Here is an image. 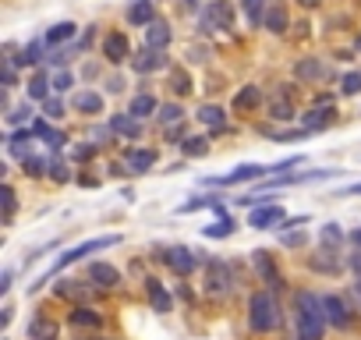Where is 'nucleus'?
<instances>
[{
  "label": "nucleus",
  "instance_id": "obj_32",
  "mask_svg": "<svg viewBox=\"0 0 361 340\" xmlns=\"http://www.w3.org/2000/svg\"><path fill=\"white\" fill-rule=\"evenodd\" d=\"M153 110H156V100L149 96V92H138V96L131 100V107H128V114H131V117H138V120H145Z\"/></svg>",
  "mask_w": 361,
  "mask_h": 340
},
{
  "label": "nucleus",
  "instance_id": "obj_10",
  "mask_svg": "<svg viewBox=\"0 0 361 340\" xmlns=\"http://www.w3.org/2000/svg\"><path fill=\"white\" fill-rule=\"evenodd\" d=\"M259 177H269V167L262 163H245V167H237L223 177H213L209 184H223V188H230V184H245V181H259Z\"/></svg>",
  "mask_w": 361,
  "mask_h": 340
},
{
  "label": "nucleus",
  "instance_id": "obj_21",
  "mask_svg": "<svg viewBox=\"0 0 361 340\" xmlns=\"http://www.w3.org/2000/svg\"><path fill=\"white\" fill-rule=\"evenodd\" d=\"M170 39H174V33H170L167 21H153V25L145 28V46H149V50H160V53H163V50L170 46Z\"/></svg>",
  "mask_w": 361,
  "mask_h": 340
},
{
  "label": "nucleus",
  "instance_id": "obj_15",
  "mask_svg": "<svg viewBox=\"0 0 361 340\" xmlns=\"http://www.w3.org/2000/svg\"><path fill=\"white\" fill-rule=\"evenodd\" d=\"M25 337L28 340H60V326L57 319H46V316H33L25 326Z\"/></svg>",
  "mask_w": 361,
  "mask_h": 340
},
{
  "label": "nucleus",
  "instance_id": "obj_57",
  "mask_svg": "<svg viewBox=\"0 0 361 340\" xmlns=\"http://www.w3.org/2000/svg\"><path fill=\"white\" fill-rule=\"evenodd\" d=\"M358 53H361V36H358Z\"/></svg>",
  "mask_w": 361,
  "mask_h": 340
},
{
  "label": "nucleus",
  "instance_id": "obj_40",
  "mask_svg": "<svg viewBox=\"0 0 361 340\" xmlns=\"http://www.w3.org/2000/svg\"><path fill=\"white\" fill-rule=\"evenodd\" d=\"M21 170H25L28 177H43V174L50 170V163L39 160V156H25V160H21Z\"/></svg>",
  "mask_w": 361,
  "mask_h": 340
},
{
  "label": "nucleus",
  "instance_id": "obj_38",
  "mask_svg": "<svg viewBox=\"0 0 361 340\" xmlns=\"http://www.w3.org/2000/svg\"><path fill=\"white\" fill-rule=\"evenodd\" d=\"M234 231H237V227H234V220L227 216V220H216V224H209L202 234H205V238H230Z\"/></svg>",
  "mask_w": 361,
  "mask_h": 340
},
{
  "label": "nucleus",
  "instance_id": "obj_1",
  "mask_svg": "<svg viewBox=\"0 0 361 340\" xmlns=\"http://www.w3.org/2000/svg\"><path fill=\"white\" fill-rule=\"evenodd\" d=\"M294 323L297 340H326V308L312 291H294Z\"/></svg>",
  "mask_w": 361,
  "mask_h": 340
},
{
  "label": "nucleus",
  "instance_id": "obj_30",
  "mask_svg": "<svg viewBox=\"0 0 361 340\" xmlns=\"http://www.w3.org/2000/svg\"><path fill=\"white\" fill-rule=\"evenodd\" d=\"M33 132H36V138H43L50 149H64V145H68V138L60 135V132H53V128L46 125V120H36V125H33Z\"/></svg>",
  "mask_w": 361,
  "mask_h": 340
},
{
  "label": "nucleus",
  "instance_id": "obj_43",
  "mask_svg": "<svg viewBox=\"0 0 361 340\" xmlns=\"http://www.w3.org/2000/svg\"><path fill=\"white\" fill-rule=\"evenodd\" d=\"M209 206H216V195H195L192 202L180 206V213H195V209H209Z\"/></svg>",
  "mask_w": 361,
  "mask_h": 340
},
{
  "label": "nucleus",
  "instance_id": "obj_13",
  "mask_svg": "<svg viewBox=\"0 0 361 340\" xmlns=\"http://www.w3.org/2000/svg\"><path fill=\"white\" fill-rule=\"evenodd\" d=\"M294 75L301 78V82H308V85H315V82H326L329 78V68L322 64L319 57H301L297 64H294Z\"/></svg>",
  "mask_w": 361,
  "mask_h": 340
},
{
  "label": "nucleus",
  "instance_id": "obj_9",
  "mask_svg": "<svg viewBox=\"0 0 361 340\" xmlns=\"http://www.w3.org/2000/svg\"><path fill=\"white\" fill-rule=\"evenodd\" d=\"M252 266H255V273L262 276V284H269L273 291H280V287H284V273L277 269L273 256H269L266 249H255V252H252Z\"/></svg>",
  "mask_w": 361,
  "mask_h": 340
},
{
  "label": "nucleus",
  "instance_id": "obj_44",
  "mask_svg": "<svg viewBox=\"0 0 361 340\" xmlns=\"http://www.w3.org/2000/svg\"><path fill=\"white\" fill-rule=\"evenodd\" d=\"M43 117L46 120H57V117H64V103H60V100H43Z\"/></svg>",
  "mask_w": 361,
  "mask_h": 340
},
{
  "label": "nucleus",
  "instance_id": "obj_52",
  "mask_svg": "<svg viewBox=\"0 0 361 340\" xmlns=\"http://www.w3.org/2000/svg\"><path fill=\"white\" fill-rule=\"evenodd\" d=\"M170 138H185V128H180V125H170V128H167V142H170Z\"/></svg>",
  "mask_w": 361,
  "mask_h": 340
},
{
  "label": "nucleus",
  "instance_id": "obj_56",
  "mask_svg": "<svg viewBox=\"0 0 361 340\" xmlns=\"http://www.w3.org/2000/svg\"><path fill=\"white\" fill-rule=\"evenodd\" d=\"M351 266H354V273L361 276V256H354V259H351Z\"/></svg>",
  "mask_w": 361,
  "mask_h": 340
},
{
  "label": "nucleus",
  "instance_id": "obj_20",
  "mask_svg": "<svg viewBox=\"0 0 361 340\" xmlns=\"http://www.w3.org/2000/svg\"><path fill=\"white\" fill-rule=\"evenodd\" d=\"M269 117L273 120H294V100H290V92H284V85L273 92V100H269Z\"/></svg>",
  "mask_w": 361,
  "mask_h": 340
},
{
  "label": "nucleus",
  "instance_id": "obj_55",
  "mask_svg": "<svg viewBox=\"0 0 361 340\" xmlns=\"http://www.w3.org/2000/svg\"><path fill=\"white\" fill-rule=\"evenodd\" d=\"M354 298H358V305H361V276L354 280Z\"/></svg>",
  "mask_w": 361,
  "mask_h": 340
},
{
  "label": "nucleus",
  "instance_id": "obj_6",
  "mask_svg": "<svg viewBox=\"0 0 361 340\" xmlns=\"http://www.w3.org/2000/svg\"><path fill=\"white\" fill-rule=\"evenodd\" d=\"M230 25H234V8L227 0H209L202 8V28L205 33H227Z\"/></svg>",
  "mask_w": 361,
  "mask_h": 340
},
{
  "label": "nucleus",
  "instance_id": "obj_24",
  "mask_svg": "<svg viewBox=\"0 0 361 340\" xmlns=\"http://www.w3.org/2000/svg\"><path fill=\"white\" fill-rule=\"evenodd\" d=\"M128 21L131 25H153L156 21V8H153V0H135V4L128 8Z\"/></svg>",
  "mask_w": 361,
  "mask_h": 340
},
{
  "label": "nucleus",
  "instance_id": "obj_54",
  "mask_svg": "<svg viewBox=\"0 0 361 340\" xmlns=\"http://www.w3.org/2000/svg\"><path fill=\"white\" fill-rule=\"evenodd\" d=\"M297 4H301V8H319L322 0H297Z\"/></svg>",
  "mask_w": 361,
  "mask_h": 340
},
{
  "label": "nucleus",
  "instance_id": "obj_45",
  "mask_svg": "<svg viewBox=\"0 0 361 340\" xmlns=\"http://www.w3.org/2000/svg\"><path fill=\"white\" fill-rule=\"evenodd\" d=\"M50 85H53V92H68V89L75 85V78H71L68 71H57V75L50 78Z\"/></svg>",
  "mask_w": 361,
  "mask_h": 340
},
{
  "label": "nucleus",
  "instance_id": "obj_26",
  "mask_svg": "<svg viewBox=\"0 0 361 340\" xmlns=\"http://www.w3.org/2000/svg\"><path fill=\"white\" fill-rule=\"evenodd\" d=\"M344 227L340 224H326V227H319V244L322 249H329V252H340V244H344Z\"/></svg>",
  "mask_w": 361,
  "mask_h": 340
},
{
  "label": "nucleus",
  "instance_id": "obj_11",
  "mask_svg": "<svg viewBox=\"0 0 361 340\" xmlns=\"http://www.w3.org/2000/svg\"><path fill=\"white\" fill-rule=\"evenodd\" d=\"M85 276H89V284H96V287H103V291H110V287L120 284V269H117L113 262H89Z\"/></svg>",
  "mask_w": 361,
  "mask_h": 340
},
{
  "label": "nucleus",
  "instance_id": "obj_3",
  "mask_svg": "<svg viewBox=\"0 0 361 340\" xmlns=\"http://www.w3.org/2000/svg\"><path fill=\"white\" fill-rule=\"evenodd\" d=\"M120 238L117 234H103V238H93V241H85V244H78V249H71V252H64L57 262H53V269L46 273V276H39L36 284H28V291H36V287H43V284H50V276L57 273V269H64V266H71V262H78V259H85V256H93V252H103V249H113Z\"/></svg>",
  "mask_w": 361,
  "mask_h": 340
},
{
  "label": "nucleus",
  "instance_id": "obj_18",
  "mask_svg": "<svg viewBox=\"0 0 361 340\" xmlns=\"http://www.w3.org/2000/svg\"><path fill=\"white\" fill-rule=\"evenodd\" d=\"M131 68L138 71V75H153V71H163L167 68V57L160 53V50H142L138 57H131Z\"/></svg>",
  "mask_w": 361,
  "mask_h": 340
},
{
  "label": "nucleus",
  "instance_id": "obj_29",
  "mask_svg": "<svg viewBox=\"0 0 361 340\" xmlns=\"http://www.w3.org/2000/svg\"><path fill=\"white\" fill-rule=\"evenodd\" d=\"M75 110L78 114H89V117H93V114H103V96H100V92H78V96H75Z\"/></svg>",
  "mask_w": 361,
  "mask_h": 340
},
{
  "label": "nucleus",
  "instance_id": "obj_48",
  "mask_svg": "<svg viewBox=\"0 0 361 340\" xmlns=\"http://www.w3.org/2000/svg\"><path fill=\"white\" fill-rule=\"evenodd\" d=\"M28 114H33V110H28V103H25V107H18V110H11V114H8V125H25Z\"/></svg>",
  "mask_w": 361,
  "mask_h": 340
},
{
  "label": "nucleus",
  "instance_id": "obj_28",
  "mask_svg": "<svg viewBox=\"0 0 361 340\" xmlns=\"http://www.w3.org/2000/svg\"><path fill=\"white\" fill-rule=\"evenodd\" d=\"M241 11H245V21H248L252 28H259V25H266L269 4H266V0H241Z\"/></svg>",
  "mask_w": 361,
  "mask_h": 340
},
{
  "label": "nucleus",
  "instance_id": "obj_8",
  "mask_svg": "<svg viewBox=\"0 0 361 340\" xmlns=\"http://www.w3.org/2000/svg\"><path fill=\"white\" fill-rule=\"evenodd\" d=\"M322 308H326V323L337 326V330H351L354 316H351V305L340 294H322Z\"/></svg>",
  "mask_w": 361,
  "mask_h": 340
},
{
  "label": "nucleus",
  "instance_id": "obj_36",
  "mask_svg": "<svg viewBox=\"0 0 361 340\" xmlns=\"http://www.w3.org/2000/svg\"><path fill=\"white\" fill-rule=\"evenodd\" d=\"M53 294L57 298H85V284H78V280H57Z\"/></svg>",
  "mask_w": 361,
  "mask_h": 340
},
{
  "label": "nucleus",
  "instance_id": "obj_42",
  "mask_svg": "<svg viewBox=\"0 0 361 340\" xmlns=\"http://www.w3.org/2000/svg\"><path fill=\"white\" fill-rule=\"evenodd\" d=\"M340 92H344V96H358V92H361V75L358 71H347L340 78Z\"/></svg>",
  "mask_w": 361,
  "mask_h": 340
},
{
  "label": "nucleus",
  "instance_id": "obj_17",
  "mask_svg": "<svg viewBox=\"0 0 361 340\" xmlns=\"http://www.w3.org/2000/svg\"><path fill=\"white\" fill-rule=\"evenodd\" d=\"M110 135H120V138H142V120L131 117V114H113L110 117Z\"/></svg>",
  "mask_w": 361,
  "mask_h": 340
},
{
  "label": "nucleus",
  "instance_id": "obj_49",
  "mask_svg": "<svg viewBox=\"0 0 361 340\" xmlns=\"http://www.w3.org/2000/svg\"><path fill=\"white\" fill-rule=\"evenodd\" d=\"M50 177H53V181H60V184H64V181H71V174H68V163H50Z\"/></svg>",
  "mask_w": 361,
  "mask_h": 340
},
{
  "label": "nucleus",
  "instance_id": "obj_31",
  "mask_svg": "<svg viewBox=\"0 0 361 340\" xmlns=\"http://www.w3.org/2000/svg\"><path fill=\"white\" fill-rule=\"evenodd\" d=\"M71 36H75V25H71V21H57V25L46 28V39H43V43H46V46H57V43H68Z\"/></svg>",
  "mask_w": 361,
  "mask_h": 340
},
{
  "label": "nucleus",
  "instance_id": "obj_51",
  "mask_svg": "<svg viewBox=\"0 0 361 340\" xmlns=\"http://www.w3.org/2000/svg\"><path fill=\"white\" fill-rule=\"evenodd\" d=\"M93 152H96L93 145H78V149H75V156H78V160H93Z\"/></svg>",
  "mask_w": 361,
  "mask_h": 340
},
{
  "label": "nucleus",
  "instance_id": "obj_41",
  "mask_svg": "<svg viewBox=\"0 0 361 340\" xmlns=\"http://www.w3.org/2000/svg\"><path fill=\"white\" fill-rule=\"evenodd\" d=\"M170 82H174V92H177V96H188V92H192V78H188V71L174 68V71H170Z\"/></svg>",
  "mask_w": 361,
  "mask_h": 340
},
{
  "label": "nucleus",
  "instance_id": "obj_12",
  "mask_svg": "<svg viewBox=\"0 0 361 340\" xmlns=\"http://www.w3.org/2000/svg\"><path fill=\"white\" fill-rule=\"evenodd\" d=\"M259 103H262V89L259 85H241L234 92V100H230V110L234 114H255Z\"/></svg>",
  "mask_w": 361,
  "mask_h": 340
},
{
  "label": "nucleus",
  "instance_id": "obj_19",
  "mask_svg": "<svg viewBox=\"0 0 361 340\" xmlns=\"http://www.w3.org/2000/svg\"><path fill=\"white\" fill-rule=\"evenodd\" d=\"M153 163H156V149H128L124 152L128 174H145V170H153Z\"/></svg>",
  "mask_w": 361,
  "mask_h": 340
},
{
  "label": "nucleus",
  "instance_id": "obj_47",
  "mask_svg": "<svg viewBox=\"0 0 361 340\" xmlns=\"http://www.w3.org/2000/svg\"><path fill=\"white\" fill-rule=\"evenodd\" d=\"M18 209V199H15V188H4V224H11V216Z\"/></svg>",
  "mask_w": 361,
  "mask_h": 340
},
{
  "label": "nucleus",
  "instance_id": "obj_2",
  "mask_svg": "<svg viewBox=\"0 0 361 340\" xmlns=\"http://www.w3.org/2000/svg\"><path fill=\"white\" fill-rule=\"evenodd\" d=\"M248 326L255 333H269L280 326V301L273 291H255L248 298Z\"/></svg>",
  "mask_w": 361,
  "mask_h": 340
},
{
  "label": "nucleus",
  "instance_id": "obj_4",
  "mask_svg": "<svg viewBox=\"0 0 361 340\" xmlns=\"http://www.w3.org/2000/svg\"><path fill=\"white\" fill-rule=\"evenodd\" d=\"M202 291L209 298H227L234 291V273L223 259H205L202 266Z\"/></svg>",
  "mask_w": 361,
  "mask_h": 340
},
{
  "label": "nucleus",
  "instance_id": "obj_34",
  "mask_svg": "<svg viewBox=\"0 0 361 340\" xmlns=\"http://www.w3.org/2000/svg\"><path fill=\"white\" fill-rule=\"evenodd\" d=\"M180 152H185V156H205V152H209V138L205 135H192V138L180 142Z\"/></svg>",
  "mask_w": 361,
  "mask_h": 340
},
{
  "label": "nucleus",
  "instance_id": "obj_37",
  "mask_svg": "<svg viewBox=\"0 0 361 340\" xmlns=\"http://www.w3.org/2000/svg\"><path fill=\"white\" fill-rule=\"evenodd\" d=\"M15 60V64H39V60H43V43L36 39V43H28L25 50H21V57H11Z\"/></svg>",
  "mask_w": 361,
  "mask_h": 340
},
{
  "label": "nucleus",
  "instance_id": "obj_14",
  "mask_svg": "<svg viewBox=\"0 0 361 340\" xmlns=\"http://www.w3.org/2000/svg\"><path fill=\"white\" fill-rule=\"evenodd\" d=\"M103 57L110 60V64H124V60H131L128 36H124V33H110V36L103 39Z\"/></svg>",
  "mask_w": 361,
  "mask_h": 340
},
{
  "label": "nucleus",
  "instance_id": "obj_22",
  "mask_svg": "<svg viewBox=\"0 0 361 340\" xmlns=\"http://www.w3.org/2000/svg\"><path fill=\"white\" fill-rule=\"evenodd\" d=\"M333 117H337V110L329 107V103L312 107V110L305 114V132H322V128H329V125H333Z\"/></svg>",
  "mask_w": 361,
  "mask_h": 340
},
{
  "label": "nucleus",
  "instance_id": "obj_7",
  "mask_svg": "<svg viewBox=\"0 0 361 340\" xmlns=\"http://www.w3.org/2000/svg\"><path fill=\"white\" fill-rule=\"evenodd\" d=\"M284 220H287V213H284V206H277V202H266V206H255V209L248 213V227H255V231H269V227H284Z\"/></svg>",
  "mask_w": 361,
  "mask_h": 340
},
{
  "label": "nucleus",
  "instance_id": "obj_50",
  "mask_svg": "<svg viewBox=\"0 0 361 340\" xmlns=\"http://www.w3.org/2000/svg\"><path fill=\"white\" fill-rule=\"evenodd\" d=\"M68 60H71V50H57V53H50V64H53V68H60V71H64Z\"/></svg>",
  "mask_w": 361,
  "mask_h": 340
},
{
  "label": "nucleus",
  "instance_id": "obj_16",
  "mask_svg": "<svg viewBox=\"0 0 361 340\" xmlns=\"http://www.w3.org/2000/svg\"><path fill=\"white\" fill-rule=\"evenodd\" d=\"M145 294H149V305H153V312H160V316H167L170 308H174L170 291L156 280V276H149V280H145Z\"/></svg>",
  "mask_w": 361,
  "mask_h": 340
},
{
  "label": "nucleus",
  "instance_id": "obj_23",
  "mask_svg": "<svg viewBox=\"0 0 361 340\" xmlns=\"http://www.w3.org/2000/svg\"><path fill=\"white\" fill-rule=\"evenodd\" d=\"M198 120L213 132V135H220V132H227V110H220V107H198Z\"/></svg>",
  "mask_w": 361,
  "mask_h": 340
},
{
  "label": "nucleus",
  "instance_id": "obj_33",
  "mask_svg": "<svg viewBox=\"0 0 361 340\" xmlns=\"http://www.w3.org/2000/svg\"><path fill=\"white\" fill-rule=\"evenodd\" d=\"M50 89H53V85L46 82V75H33V78H28V85H25L28 100H50V96H46Z\"/></svg>",
  "mask_w": 361,
  "mask_h": 340
},
{
  "label": "nucleus",
  "instance_id": "obj_46",
  "mask_svg": "<svg viewBox=\"0 0 361 340\" xmlns=\"http://www.w3.org/2000/svg\"><path fill=\"white\" fill-rule=\"evenodd\" d=\"M280 241L287 244V249H301V244L308 241V234L305 231H290V234H280Z\"/></svg>",
  "mask_w": 361,
  "mask_h": 340
},
{
  "label": "nucleus",
  "instance_id": "obj_25",
  "mask_svg": "<svg viewBox=\"0 0 361 340\" xmlns=\"http://www.w3.org/2000/svg\"><path fill=\"white\" fill-rule=\"evenodd\" d=\"M308 266H312L315 273H340V256L329 252V249H319V252L308 259Z\"/></svg>",
  "mask_w": 361,
  "mask_h": 340
},
{
  "label": "nucleus",
  "instance_id": "obj_39",
  "mask_svg": "<svg viewBox=\"0 0 361 340\" xmlns=\"http://www.w3.org/2000/svg\"><path fill=\"white\" fill-rule=\"evenodd\" d=\"M180 117H185V110H180V103H163L160 107V120L170 128V125H180Z\"/></svg>",
  "mask_w": 361,
  "mask_h": 340
},
{
  "label": "nucleus",
  "instance_id": "obj_5",
  "mask_svg": "<svg viewBox=\"0 0 361 340\" xmlns=\"http://www.w3.org/2000/svg\"><path fill=\"white\" fill-rule=\"evenodd\" d=\"M160 259L177 276H192L198 266H205V252H192V249H185V244H170V249H163Z\"/></svg>",
  "mask_w": 361,
  "mask_h": 340
},
{
  "label": "nucleus",
  "instance_id": "obj_35",
  "mask_svg": "<svg viewBox=\"0 0 361 340\" xmlns=\"http://www.w3.org/2000/svg\"><path fill=\"white\" fill-rule=\"evenodd\" d=\"M71 323H75V326H93V330H96V326H100L103 319H100V312H93V308L78 305L75 312H71Z\"/></svg>",
  "mask_w": 361,
  "mask_h": 340
},
{
  "label": "nucleus",
  "instance_id": "obj_27",
  "mask_svg": "<svg viewBox=\"0 0 361 340\" xmlns=\"http://www.w3.org/2000/svg\"><path fill=\"white\" fill-rule=\"evenodd\" d=\"M266 28H269V33H273V36H284L287 28H290V18H287L284 4H273V8L266 11Z\"/></svg>",
  "mask_w": 361,
  "mask_h": 340
},
{
  "label": "nucleus",
  "instance_id": "obj_53",
  "mask_svg": "<svg viewBox=\"0 0 361 340\" xmlns=\"http://www.w3.org/2000/svg\"><path fill=\"white\" fill-rule=\"evenodd\" d=\"M107 89H110V92H120V89H124V78H117V75H113V78L107 82Z\"/></svg>",
  "mask_w": 361,
  "mask_h": 340
}]
</instances>
